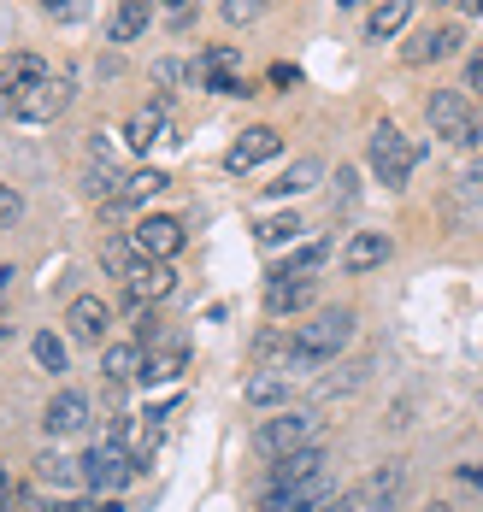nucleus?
I'll list each match as a JSON object with an SVG mask.
<instances>
[{
  "instance_id": "obj_33",
  "label": "nucleus",
  "mask_w": 483,
  "mask_h": 512,
  "mask_svg": "<svg viewBox=\"0 0 483 512\" xmlns=\"http://www.w3.org/2000/svg\"><path fill=\"white\" fill-rule=\"evenodd\" d=\"M260 12H266V0H224V18L230 24H254Z\"/></svg>"
},
{
  "instance_id": "obj_40",
  "label": "nucleus",
  "mask_w": 483,
  "mask_h": 512,
  "mask_svg": "<svg viewBox=\"0 0 483 512\" xmlns=\"http://www.w3.org/2000/svg\"><path fill=\"white\" fill-rule=\"evenodd\" d=\"M336 6H372V0H336Z\"/></svg>"
},
{
  "instance_id": "obj_22",
  "label": "nucleus",
  "mask_w": 483,
  "mask_h": 512,
  "mask_svg": "<svg viewBox=\"0 0 483 512\" xmlns=\"http://www.w3.org/2000/svg\"><path fill=\"white\" fill-rule=\"evenodd\" d=\"M36 483H42L48 495H77V489H83V465L65 460V454H42V460H36Z\"/></svg>"
},
{
  "instance_id": "obj_4",
  "label": "nucleus",
  "mask_w": 483,
  "mask_h": 512,
  "mask_svg": "<svg viewBox=\"0 0 483 512\" xmlns=\"http://www.w3.org/2000/svg\"><path fill=\"white\" fill-rule=\"evenodd\" d=\"M366 165H372V177L383 189H407V177H413V165H419V148H413L395 124H377L372 142H366Z\"/></svg>"
},
{
  "instance_id": "obj_41",
  "label": "nucleus",
  "mask_w": 483,
  "mask_h": 512,
  "mask_svg": "<svg viewBox=\"0 0 483 512\" xmlns=\"http://www.w3.org/2000/svg\"><path fill=\"white\" fill-rule=\"evenodd\" d=\"M160 6H189V0H160Z\"/></svg>"
},
{
  "instance_id": "obj_5",
  "label": "nucleus",
  "mask_w": 483,
  "mask_h": 512,
  "mask_svg": "<svg viewBox=\"0 0 483 512\" xmlns=\"http://www.w3.org/2000/svg\"><path fill=\"white\" fill-rule=\"evenodd\" d=\"M313 442H319V412H307V407H283L277 418H266V424L254 430V448H260L266 460H283V454L313 448Z\"/></svg>"
},
{
  "instance_id": "obj_35",
  "label": "nucleus",
  "mask_w": 483,
  "mask_h": 512,
  "mask_svg": "<svg viewBox=\"0 0 483 512\" xmlns=\"http://www.w3.org/2000/svg\"><path fill=\"white\" fill-rule=\"evenodd\" d=\"M154 77H160V83H183V77H195V71H189L183 59H160V65H154Z\"/></svg>"
},
{
  "instance_id": "obj_17",
  "label": "nucleus",
  "mask_w": 483,
  "mask_h": 512,
  "mask_svg": "<svg viewBox=\"0 0 483 512\" xmlns=\"http://www.w3.org/2000/svg\"><path fill=\"white\" fill-rule=\"evenodd\" d=\"M324 465H330V454H324V442H313V448H295V454H283V460L271 465V489H301V483H313Z\"/></svg>"
},
{
  "instance_id": "obj_6",
  "label": "nucleus",
  "mask_w": 483,
  "mask_h": 512,
  "mask_svg": "<svg viewBox=\"0 0 483 512\" xmlns=\"http://www.w3.org/2000/svg\"><path fill=\"white\" fill-rule=\"evenodd\" d=\"M71 95H77L71 77L54 71V77H42V83H30V89H12V95H6V112H12L18 124H54V118H65Z\"/></svg>"
},
{
  "instance_id": "obj_9",
  "label": "nucleus",
  "mask_w": 483,
  "mask_h": 512,
  "mask_svg": "<svg viewBox=\"0 0 483 512\" xmlns=\"http://www.w3.org/2000/svg\"><path fill=\"white\" fill-rule=\"evenodd\" d=\"M460 42H466L460 24H425V30H413V42H401V59L407 65H436V59H454Z\"/></svg>"
},
{
  "instance_id": "obj_38",
  "label": "nucleus",
  "mask_w": 483,
  "mask_h": 512,
  "mask_svg": "<svg viewBox=\"0 0 483 512\" xmlns=\"http://www.w3.org/2000/svg\"><path fill=\"white\" fill-rule=\"evenodd\" d=\"M460 12H466V18H483V0H460Z\"/></svg>"
},
{
  "instance_id": "obj_10",
  "label": "nucleus",
  "mask_w": 483,
  "mask_h": 512,
  "mask_svg": "<svg viewBox=\"0 0 483 512\" xmlns=\"http://www.w3.org/2000/svg\"><path fill=\"white\" fill-rule=\"evenodd\" d=\"M319 307V277H271L266 283V312L271 318H301Z\"/></svg>"
},
{
  "instance_id": "obj_31",
  "label": "nucleus",
  "mask_w": 483,
  "mask_h": 512,
  "mask_svg": "<svg viewBox=\"0 0 483 512\" xmlns=\"http://www.w3.org/2000/svg\"><path fill=\"white\" fill-rule=\"evenodd\" d=\"M454 189H460V201H483V159H466L454 171Z\"/></svg>"
},
{
  "instance_id": "obj_25",
  "label": "nucleus",
  "mask_w": 483,
  "mask_h": 512,
  "mask_svg": "<svg viewBox=\"0 0 483 512\" xmlns=\"http://www.w3.org/2000/svg\"><path fill=\"white\" fill-rule=\"evenodd\" d=\"M183 365H189V348H154L142 354V383H171Z\"/></svg>"
},
{
  "instance_id": "obj_19",
  "label": "nucleus",
  "mask_w": 483,
  "mask_h": 512,
  "mask_svg": "<svg viewBox=\"0 0 483 512\" xmlns=\"http://www.w3.org/2000/svg\"><path fill=\"white\" fill-rule=\"evenodd\" d=\"M124 142L130 148H160V142H171V112L165 106H142V112H130V124H124Z\"/></svg>"
},
{
  "instance_id": "obj_18",
  "label": "nucleus",
  "mask_w": 483,
  "mask_h": 512,
  "mask_svg": "<svg viewBox=\"0 0 483 512\" xmlns=\"http://www.w3.org/2000/svg\"><path fill=\"white\" fill-rule=\"evenodd\" d=\"M148 24H154V0H118L107 12V42H142L148 36Z\"/></svg>"
},
{
  "instance_id": "obj_20",
  "label": "nucleus",
  "mask_w": 483,
  "mask_h": 512,
  "mask_svg": "<svg viewBox=\"0 0 483 512\" xmlns=\"http://www.w3.org/2000/svg\"><path fill=\"white\" fill-rule=\"evenodd\" d=\"M413 18V0H372L366 12V42H395Z\"/></svg>"
},
{
  "instance_id": "obj_11",
  "label": "nucleus",
  "mask_w": 483,
  "mask_h": 512,
  "mask_svg": "<svg viewBox=\"0 0 483 512\" xmlns=\"http://www.w3.org/2000/svg\"><path fill=\"white\" fill-rule=\"evenodd\" d=\"M171 289H177V271H171V259H136V265H130V277H124V295H130L136 307L165 301Z\"/></svg>"
},
{
  "instance_id": "obj_21",
  "label": "nucleus",
  "mask_w": 483,
  "mask_h": 512,
  "mask_svg": "<svg viewBox=\"0 0 483 512\" xmlns=\"http://www.w3.org/2000/svg\"><path fill=\"white\" fill-rule=\"evenodd\" d=\"M42 77H54V65L42 59V53H6L0 59V89L12 95V89H30V83H42Z\"/></svg>"
},
{
  "instance_id": "obj_23",
  "label": "nucleus",
  "mask_w": 483,
  "mask_h": 512,
  "mask_svg": "<svg viewBox=\"0 0 483 512\" xmlns=\"http://www.w3.org/2000/svg\"><path fill=\"white\" fill-rule=\"evenodd\" d=\"M319 177H324L319 159H295L289 171H277V177L266 183V195H277V201H289V195H307V189H319Z\"/></svg>"
},
{
  "instance_id": "obj_27",
  "label": "nucleus",
  "mask_w": 483,
  "mask_h": 512,
  "mask_svg": "<svg viewBox=\"0 0 483 512\" xmlns=\"http://www.w3.org/2000/svg\"><path fill=\"white\" fill-rule=\"evenodd\" d=\"M136 242H130V236H107V242H101V265H107L112 277H130V265H136Z\"/></svg>"
},
{
  "instance_id": "obj_42",
  "label": "nucleus",
  "mask_w": 483,
  "mask_h": 512,
  "mask_svg": "<svg viewBox=\"0 0 483 512\" xmlns=\"http://www.w3.org/2000/svg\"><path fill=\"white\" fill-rule=\"evenodd\" d=\"M0 106H6V89H0Z\"/></svg>"
},
{
  "instance_id": "obj_39",
  "label": "nucleus",
  "mask_w": 483,
  "mask_h": 512,
  "mask_svg": "<svg viewBox=\"0 0 483 512\" xmlns=\"http://www.w3.org/2000/svg\"><path fill=\"white\" fill-rule=\"evenodd\" d=\"M6 283H12V265H0V289H6Z\"/></svg>"
},
{
  "instance_id": "obj_26",
  "label": "nucleus",
  "mask_w": 483,
  "mask_h": 512,
  "mask_svg": "<svg viewBox=\"0 0 483 512\" xmlns=\"http://www.w3.org/2000/svg\"><path fill=\"white\" fill-rule=\"evenodd\" d=\"M324 259H330V248H324V242H307V248H295V254L283 259V265H277L271 277H313Z\"/></svg>"
},
{
  "instance_id": "obj_32",
  "label": "nucleus",
  "mask_w": 483,
  "mask_h": 512,
  "mask_svg": "<svg viewBox=\"0 0 483 512\" xmlns=\"http://www.w3.org/2000/svg\"><path fill=\"white\" fill-rule=\"evenodd\" d=\"M42 12H54L59 24H77V18H89V0H36Z\"/></svg>"
},
{
  "instance_id": "obj_28",
  "label": "nucleus",
  "mask_w": 483,
  "mask_h": 512,
  "mask_svg": "<svg viewBox=\"0 0 483 512\" xmlns=\"http://www.w3.org/2000/svg\"><path fill=\"white\" fill-rule=\"evenodd\" d=\"M30 354H36V365H42L48 377H59V371H65V342H59L54 330H42V336H30Z\"/></svg>"
},
{
  "instance_id": "obj_1",
  "label": "nucleus",
  "mask_w": 483,
  "mask_h": 512,
  "mask_svg": "<svg viewBox=\"0 0 483 512\" xmlns=\"http://www.w3.org/2000/svg\"><path fill=\"white\" fill-rule=\"evenodd\" d=\"M354 330H360V312L354 307H319L307 324L289 330V354L313 359V365H330V359L354 342Z\"/></svg>"
},
{
  "instance_id": "obj_34",
  "label": "nucleus",
  "mask_w": 483,
  "mask_h": 512,
  "mask_svg": "<svg viewBox=\"0 0 483 512\" xmlns=\"http://www.w3.org/2000/svg\"><path fill=\"white\" fill-rule=\"evenodd\" d=\"M18 218H24V195L0 183V230H6V224H18Z\"/></svg>"
},
{
  "instance_id": "obj_24",
  "label": "nucleus",
  "mask_w": 483,
  "mask_h": 512,
  "mask_svg": "<svg viewBox=\"0 0 483 512\" xmlns=\"http://www.w3.org/2000/svg\"><path fill=\"white\" fill-rule=\"evenodd\" d=\"M101 371H107L112 383L142 377V342H112V348H101Z\"/></svg>"
},
{
  "instance_id": "obj_30",
  "label": "nucleus",
  "mask_w": 483,
  "mask_h": 512,
  "mask_svg": "<svg viewBox=\"0 0 483 512\" xmlns=\"http://www.w3.org/2000/svg\"><path fill=\"white\" fill-rule=\"evenodd\" d=\"M366 371H372L366 359H360V365H342V377H324V383H319V401H330V395H348V389H360V383H366Z\"/></svg>"
},
{
  "instance_id": "obj_12",
  "label": "nucleus",
  "mask_w": 483,
  "mask_h": 512,
  "mask_svg": "<svg viewBox=\"0 0 483 512\" xmlns=\"http://www.w3.org/2000/svg\"><path fill=\"white\" fill-rule=\"evenodd\" d=\"M242 401L260 412H283L289 407V371L283 365H260V371H248L242 377Z\"/></svg>"
},
{
  "instance_id": "obj_13",
  "label": "nucleus",
  "mask_w": 483,
  "mask_h": 512,
  "mask_svg": "<svg viewBox=\"0 0 483 512\" xmlns=\"http://www.w3.org/2000/svg\"><path fill=\"white\" fill-rule=\"evenodd\" d=\"M201 83H207L213 95H254V89L242 83V53L236 48H207L201 53Z\"/></svg>"
},
{
  "instance_id": "obj_8",
  "label": "nucleus",
  "mask_w": 483,
  "mask_h": 512,
  "mask_svg": "<svg viewBox=\"0 0 483 512\" xmlns=\"http://www.w3.org/2000/svg\"><path fill=\"white\" fill-rule=\"evenodd\" d=\"M283 154V136H277V124H254V130H242L230 148H224V171H254V165H266V159Z\"/></svg>"
},
{
  "instance_id": "obj_36",
  "label": "nucleus",
  "mask_w": 483,
  "mask_h": 512,
  "mask_svg": "<svg viewBox=\"0 0 483 512\" xmlns=\"http://www.w3.org/2000/svg\"><path fill=\"white\" fill-rule=\"evenodd\" d=\"M18 507V483H12V471H6V460H0V512Z\"/></svg>"
},
{
  "instance_id": "obj_43",
  "label": "nucleus",
  "mask_w": 483,
  "mask_h": 512,
  "mask_svg": "<svg viewBox=\"0 0 483 512\" xmlns=\"http://www.w3.org/2000/svg\"><path fill=\"white\" fill-rule=\"evenodd\" d=\"M266 6H271V0H266Z\"/></svg>"
},
{
  "instance_id": "obj_15",
  "label": "nucleus",
  "mask_w": 483,
  "mask_h": 512,
  "mask_svg": "<svg viewBox=\"0 0 483 512\" xmlns=\"http://www.w3.org/2000/svg\"><path fill=\"white\" fill-rule=\"evenodd\" d=\"M389 254H395V242H389L383 230H354L348 248H342V271H348V277H366L377 265H389Z\"/></svg>"
},
{
  "instance_id": "obj_14",
  "label": "nucleus",
  "mask_w": 483,
  "mask_h": 512,
  "mask_svg": "<svg viewBox=\"0 0 483 512\" xmlns=\"http://www.w3.org/2000/svg\"><path fill=\"white\" fill-rule=\"evenodd\" d=\"M130 242H136L142 259H177L183 254V224H177V218H142V224L130 230Z\"/></svg>"
},
{
  "instance_id": "obj_3",
  "label": "nucleus",
  "mask_w": 483,
  "mask_h": 512,
  "mask_svg": "<svg viewBox=\"0 0 483 512\" xmlns=\"http://www.w3.org/2000/svg\"><path fill=\"white\" fill-rule=\"evenodd\" d=\"M77 465H83V489H95V495H118V489H130L142 477V460L124 442H95Z\"/></svg>"
},
{
  "instance_id": "obj_16",
  "label": "nucleus",
  "mask_w": 483,
  "mask_h": 512,
  "mask_svg": "<svg viewBox=\"0 0 483 512\" xmlns=\"http://www.w3.org/2000/svg\"><path fill=\"white\" fill-rule=\"evenodd\" d=\"M42 430L48 436H77V430H89V395L83 389H59L48 412H42Z\"/></svg>"
},
{
  "instance_id": "obj_2",
  "label": "nucleus",
  "mask_w": 483,
  "mask_h": 512,
  "mask_svg": "<svg viewBox=\"0 0 483 512\" xmlns=\"http://www.w3.org/2000/svg\"><path fill=\"white\" fill-rule=\"evenodd\" d=\"M425 124H430V136H442V142H454V148H483V112L472 106V95H460V89H430Z\"/></svg>"
},
{
  "instance_id": "obj_7",
  "label": "nucleus",
  "mask_w": 483,
  "mask_h": 512,
  "mask_svg": "<svg viewBox=\"0 0 483 512\" xmlns=\"http://www.w3.org/2000/svg\"><path fill=\"white\" fill-rule=\"evenodd\" d=\"M107 330H112V301H101V295H77V301L65 307V336H71V342L101 348Z\"/></svg>"
},
{
  "instance_id": "obj_29",
  "label": "nucleus",
  "mask_w": 483,
  "mask_h": 512,
  "mask_svg": "<svg viewBox=\"0 0 483 512\" xmlns=\"http://www.w3.org/2000/svg\"><path fill=\"white\" fill-rule=\"evenodd\" d=\"M254 236H260V248H283V242H295V236H301V218H295V212H283V218H266Z\"/></svg>"
},
{
  "instance_id": "obj_37",
  "label": "nucleus",
  "mask_w": 483,
  "mask_h": 512,
  "mask_svg": "<svg viewBox=\"0 0 483 512\" xmlns=\"http://www.w3.org/2000/svg\"><path fill=\"white\" fill-rule=\"evenodd\" d=\"M466 89H478V101H483V48L466 59Z\"/></svg>"
}]
</instances>
